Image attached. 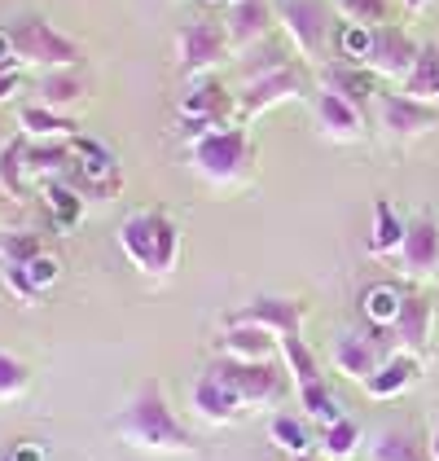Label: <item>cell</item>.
Instances as JSON below:
<instances>
[{"label": "cell", "instance_id": "21", "mask_svg": "<svg viewBox=\"0 0 439 461\" xmlns=\"http://www.w3.org/2000/svg\"><path fill=\"white\" fill-rule=\"evenodd\" d=\"M36 93H40V106L49 110H71L88 97V79L79 75V67H67V71H44L36 79Z\"/></svg>", "mask_w": 439, "mask_h": 461}, {"label": "cell", "instance_id": "10", "mask_svg": "<svg viewBox=\"0 0 439 461\" xmlns=\"http://www.w3.org/2000/svg\"><path fill=\"white\" fill-rule=\"evenodd\" d=\"M211 369L242 395V404H268V400H277L282 387H286L277 360H237V356H220Z\"/></svg>", "mask_w": 439, "mask_h": 461}, {"label": "cell", "instance_id": "41", "mask_svg": "<svg viewBox=\"0 0 439 461\" xmlns=\"http://www.w3.org/2000/svg\"><path fill=\"white\" fill-rule=\"evenodd\" d=\"M18 88H22V71H18V67H0V106L13 102Z\"/></svg>", "mask_w": 439, "mask_h": 461}, {"label": "cell", "instance_id": "33", "mask_svg": "<svg viewBox=\"0 0 439 461\" xmlns=\"http://www.w3.org/2000/svg\"><path fill=\"white\" fill-rule=\"evenodd\" d=\"M36 255H44L40 233H0V268H27Z\"/></svg>", "mask_w": 439, "mask_h": 461}, {"label": "cell", "instance_id": "31", "mask_svg": "<svg viewBox=\"0 0 439 461\" xmlns=\"http://www.w3.org/2000/svg\"><path fill=\"white\" fill-rule=\"evenodd\" d=\"M369 461H426V453L408 430H382L369 448Z\"/></svg>", "mask_w": 439, "mask_h": 461}, {"label": "cell", "instance_id": "30", "mask_svg": "<svg viewBox=\"0 0 439 461\" xmlns=\"http://www.w3.org/2000/svg\"><path fill=\"white\" fill-rule=\"evenodd\" d=\"M400 299H404L400 285L378 282V285H369L365 294H361V308H365V317L373 321L378 330H387V325L396 321V312H400Z\"/></svg>", "mask_w": 439, "mask_h": 461}, {"label": "cell", "instance_id": "16", "mask_svg": "<svg viewBox=\"0 0 439 461\" xmlns=\"http://www.w3.org/2000/svg\"><path fill=\"white\" fill-rule=\"evenodd\" d=\"M224 27H228L233 49L246 53V49H255V44H264V40L273 36V27H277V9H273V0H237V5H228Z\"/></svg>", "mask_w": 439, "mask_h": 461}, {"label": "cell", "instance_id": "1", "mask_svg": "<svg viewBox=\"0 0 439 461\" xmlns=\"http://www.w3.org/2000/svg\"><path fill=\"white\" fill-rule=\"evenodd\" d=\"M114 430L141 453H189L193 448L189 430L176 422V413L163 395V383H154V378L141 383V391L128 400V409L114 418Z\"/></svg>", "mask_w": 439, "mask_h": 461}, {"label": "cell", "instance_id": "34", "mask_svg": "<svg viewBox=\"0 0 439 461\" xmlns=\"http://www.w3.org/2000/svg\"><path fill=\"white\" fill-rule=\"evenodd\" d=\"M334 9L343 23H356V27H387L391 23V0H334Z\"/></svg>", "mask_w": 439, "mask_h": 461}, {"label": "cell", "instance_id": "35", "mask_svg": "<svg viewBox=\"0 0 439 461\" xmlns=\"http://www.w3.org/2000/svg\"><path fill=\"white\" fill-rule=\"evenodd\" d=\"M356 448H361V426L352 422V418H338L334 426H326V435H321L326 461H347Z\"/></svg>", "mask_w": 439, "mask_h": 461}, {"label": "cell", "instance_id": "20", "mask_svg": "<svg viewBox=\"0 0 439 461\" xmlns=\"http://www.w3.org/2000/svg\"><path fill=\"white\" fill-rule=\"evenodd\" d=\"M413 383H417V356H387L365 378V395L369 400H396Z\"/></svg>", "mask_w": 439, "mask_h": 461}, {"label": "cell", "instance_id": "24", "mask_svg": "<svg viewBox=\"0 0 439 461\" xmlns=\"http://www.w3.org/2000/svg\"><path fill=\"white\" fill-rule=\"evenodd\" d=\"M75 167V145L71 141H40L27 145V176H67Z\"/></svg>", "mask_w": 439, "mask_h": 461}, {"label": "cell", "instance_id": "40", "mask_svg": "<svg viewBox=\"0 0 439 461\" xmlns=\"http://www.w3.org/2000/svg\"><path fill=\"white\" fill-rule=\"evenodd\" d=\"M58 273H62V264H58V259H53L49 250H44V255H36V259L27 264V277H31V285H36L40 294H44L49 285L58 282Z\"/></svg>", "mask_w": 439, "mask_h": 461}, {"label": "cell", "instance_id": "8", "mask_svg": "<svg viewBox=\"0 0 439 461\" xmlns=\"http://www.w3.org/2000/svg\"><path fill=\"white\" fill-rule=\"evenodd\" d=\"M303 97H308V71L291 62V67H282V71L251 79V84L237 93V119L251 123L264 110L282 106V102H303Z\"/></svg>", "mask_w": 439, "mask_h": 461}, {"label": "cell", "instance_id": "37", "mask_svg": "<svg viewBox=\"0 0 439 461\" xmlns=\"http://www.w3.org/2000/svg\"><path fill=\"white\" fill-rule=\"evenodd\" d=\"M334 40H338V58H343V62H356V67H365L369 44H373V27H356V23H343Z\"/></svg>", "mask_w": 439, "mask_h": 461}, {"label": "cell", "instance_id": "46", "mask_svg": "<svg viewBox=\"0 0 439 461\" xmlns=\"http://www.w3.org/2000/svg\"><path fill=\"white\" fill-rule=\"evenodd\" d=\"M0 461H13V457H0Z\"/></svg>", "mask_w": 439, "mask_h": 461}, {"label": "cell", "instance_id": "28", "mask_svg": "<svg viewBox=\"0 0 439 461\" xmlns=\"http://www.w3.org/2000/svg\"><path fill=\"white\" fill-rule=\"evenodd\" d=\"M400 93L417 97V102H439V44H422V53H417Z\"/></svg>", "mask_w": 439, "mask_h": 461}, {"label": "cell", "instance_id": "39", "mask_svg": "<svg viewBox=\"0 0 439 461\" xmlns=\"http://www.w3.org/2000/svg\"><path fill=\"white\" fill-rule=\"evenodd\" d=\"M31 387V374H27V365L18 360V356L0 352V400H18L22 391Z\"/></svg>", "mask_w": 439, "mask_h": 461}, {"label": "cell", "instance_id": "6", "mask_svg": "<svg viewBox=\"0 0 439 461\" xmlns=\"http://www.w3.org/2000/svg\"><path fill=\"white\" fill-rule=\"evenodd\" d=\"M233 53V40H228V27L224 23H184L176 32V67H181L184 79H198V75L216 71L220 62Z\"/></svg>", "mask_w": 439, "mask_h": 461}, {"label": "cell", "instance_id": "26", "mask_svg": "<svg viewBox=\"0 0 439 461\" xmlns=\"http://www.w3.org/2000/svg\"><path fill=\"white\" fill-rule=\"evenodd\" d=\"M277 348H282V360H286V369H291L294 387H312V383L326 378L321 365H317V356H312V348L303 343V330H299V334H282Z\"/></svg>", "mask_w": 439, "mask_h": 461}, {"label": "cell", "instance_id": "18", "mask_svg": "<svg viewBox=\"0 0 439 461\" xmlns=\"http://www.w3.org/2000/svg\"><path fill=\"white\" fill-rule=\"evenodd\" d=\"M312 114H317V132H321L326 141L352 145V141H361V132H365V114L352 106V102H343L338 93H329V88L317 93Z\"/></svg>", "mask_w": 439, "mask_h": 461}, {"label": "cell", "instance_id": "23", "mask_svg": "<svg viewBox=\"0 0 439 461\" xmlns=\"http://www.w3.org/2000/svg\"><path fill=\"white\" fill-rule=\"evenodd\" d=\"M18 123H22V132L36 137V141H71V137H79V123L49 106H22L18 110Z\"/></svg>", "mask_w": 439, "mask_h": 461}, {"label": "cell", "instance_id": "43", "mask_svg": "<svg viewBox=\"0 0 439 461\" xmlns=\"http://www.w3.org/2000/svg\"><path fill=\"white\" fill-rule=\"evenodd\" d=\"M431 457L439 461V430H435V435H431Z\"/></svg>", "mask_w": 439, "mask_h": 461}, {"label": "cell", "instance_id": "17", "mask_svg": "<svg viewBox=\"0 0 439 461\" xmlns=\"http://www.w3.org/2000/svg\"><path fill=\"white\" fill-rule=\"evenodd\" d=\"M321 88L338 93L343 102H352L365 119L373 110V102H378V75L369 67H356V62H326L321 67Z\"/></svg>", "mask_w": 439, "mask_h": 461}, {"label": "cell", "instance_id": "2", "mask_svg": "<svg viewBox=\"0 0 439 461\" xmlns=\"http://www.w3.org/2000/svg\"><path fill=\"white\" fill-rule=\"evenodd\" d=\"M119 247L146 277H167L181 259V229L167 212H137L119 224Z\"/></svg>", "mask_w": 439, "mask_h": 461}, {"label": "cell", "instance_id": "19", "mask_svg": "<svg viewBox=\"0 0 439 461\" xmlns=\"http://www.w3.org/2000/svg\"><path fill=\"white\" fill-rule=\"evenodd\" d=\"M193 409H198L207 422H233V418L242 413V395L207 365V374L193 383Z\"/></svg>", "mask_w": 439, "mask_h": 461}, {"label": "cell", "instance_id": "22", "mask_svg": "<svg viewBox=\"0 0 439 461\" xmlns=\"http://www.w3.org/2000/svg\"><path fill=\"white\" fill-rule=\"evenodd\" d=\"M277 348V334L264 330V325H224V356H237V360H273Z\"/></svg>", "mask_w": 439, "mask_h": 461}, {"label": "cell", "instance_id": "45", "mask_svg": "<svg viewBox=\"0 0 439 461\" xmlns=\"http://www.w3.org/2000/svg\"><path fill=\"white\" fill-rule=\"evenodd\" d=\"M294 461H308V457H294Z\"/></svg>", "mask_w": 439, "mask_h": 461}, {"label": "cell", "instance_id": "27", "mask_svg": "<svg viewBox=\"0 0 439 461\" xmlns=\"http://www.w3.org/2000/svg\"><path fill=\"white\" fill-rule=\"evenodd\" d=\"M27 132L0 145V189L9 198H27Z\"/></svg>", "mask_w": 439, "mask_h": 461}, {"label": "cell", "instance_id": "38", "mask_svg": "<svg viewBox=\"0 0 439 461\" xmlns=\"http://www.w3.org/2000/svg\"><path fill=\"white\" fill-rule=\"evenodd\" d=\"M40 185H44V198H49V207L58 212V220H62V224H75V220H79V194H75L62 176H49V180H40Z\"/></svg>", "mask_w": 439, "mask_h": 461}, {"label": "cell", "instance_id": "14", "mask_svg": "<svg viewBox=\"0 0 439 461\" xmlns=\"http://www.w3.org/2000/svg\"><path fill=\"white\" fill-rule=\"evenodd\" d=\"M431 325H435V308H431V299H426V294H417V290H404L400 312H396V321L387 325V339H391V343H400V348H408L413 356H422L426 348H431Z\"/></svg>", "mask_w": 439, "mask_h": 461}, {"label": "cell", "instance_id": "3", "mask_svg": "<svg viewBox=\"0 0 439 461\" xmlns=\"http://www.w3.org/2000/svg\"><path fill=\"white\" fill-rule=\"evenodd\" d=\"M9 36V53L18 67H36V71H67L84 62V49L71 36H62L44 14H22L4 27Z\"/></svg>", "mask_w": 439, "mask_h": 461}, {"label": "cell", "instance_id": "12", "mask_svg": "<svg viewBox=\"0 0 439 461\" xmlns=\"http://www.w3.org/2000/svg\"><path fill=\"white\" fill-rule=\"evenodd\" d=\"M303 317H308V303H303V299H291V294H259L251 303H242L237 312H228V325H264V330H273V334L282 339V334H299V330H303Z\"/></svg>", "mask_w": 439, "mask_h": 461}, {"label": "cell", "instance_id": "44", "mask_svg": "<svg viewBox=\"0 0 439 461\" xmlns=\"http://www.w3.org/2000/svg\"><path fill=\"white\" fill-rule=\"evenodd\" d=\"M4 141H9V137H4V123H0V145H4Z\"/></svg>", "mask_w": 439, "mask_h": 461}, {"label": "cell", "instance_id": "5", "mask_svg": "<svg viewBox=\"0 0 439 461\" xmlns=\"http://www.w3.org/2000/svg\"><path fill=\"white\" fill-rule=\"evenodd\" d=\"M273 9H277V27L291 36L294 53L321 67L334 44V18H338L334 0H273Z\"/></svg>", "mask_w": 439, "mask_h": 461}, {"label": "cell", "instance_id": "32", "mask_svg": "<svg viewBox=\"0 0 439 461\" xmlns=\"http://www.w3.org/2000/svg\"><path fill=\"white\" fill-rule=\"evenodd\" d=\"M268 435H273V444L282 448V453H291V457H308L312 453V435H308V426L291 418V413H277L273 426H268Z\"/></svg>", "mask_w": 439, "mask_h": 461}, {"label": "cell", "instance_id": "15", "mask_svg": "<svg viewBox=\"0 0 439 461\" xmlns=\"http://www.w3.org/2000/svg\"><path fill=\"white\" fill-rule=\"evenodd\" d=\"M329 360H334V369H338L343 378L365 383L369 374L387 360V356H382V330H378V334H338L334 348H329Z\"/></svg>", "mask_w": 439, "mask_h": 461}, {"label": "cell", "instance_id": "29", "mask_svg": "<svg viewBox=\"0 0 439 461\" xmlns=\"http://www.w3.org/2000/svg\"><path fill=\"white\" fill-rule=\"evenodd\" d=\"M282 67H291V49H282V44H255V49H246L242 58H237V71H242V79L251 84V79H259V75H273L282 71Z\"/></svg>", "mask_w": 439, "mask_h": 461}, {"label": "cell", "instance_id": "47", "mask_svg": "<svg viewBox=\"0 0 439 461\" xmlns=\"http://www.w3.org/2000/svg\"><path fill=\"white\" fill-rule=\"evenodd\" d=\"M435 106H439V102H435Z\"/></svg>", "mask_w": 439, "mask_h": 461}, {"label": "cell", "instance_id": "4", "mask_svg": "<svg viewBox=\"0 0 439 461\" xmlns=\"http://www.w3.org/2000/svg\"><path fill=\"white\" fill-rule=\"evenodd\" d=\"M255 158V141L246 132V123H224L216 132L189 141V163L207 185H237L251 172Z\"/></svg>", "mask_w": 439, "mask_h": 461}, {"label": "cell", "instance_id": "42", "mask_svg": "<svg viewBox=\"0 0 439 461\" xmlns=\"http://www.w3.org/2000/svg\"><path fill=\"white\" fill-rule=\"evenodd\" d=\"M404 9H408V14H422V9H426V5H431V0H400Z\"/></svg>", "mask_w": 439, "mask_h": 461}, {"label": "cell", "instance_id": "7", "mask_svg": "<svg viewBox=\"0 0 439 461\" xmlns=\"http://www.w3.org/2000/svg\"><path fill=\"white\" fill-rule=\"evenodd\" d=\"M237 110V97L220 84V79H202L184 93L181 102V137L184 141H198L207 132H216L228 123V114Z\"/></svg>", "mask_w": 439, "mask_h": 461}, {"label": "cell", "instance_id": "9", "mask_svg": "<svg viewBox=\"0 0 439 461\" xmlns=\"http://www.w3.org/2000/svg\"><path fill=\"white\" fill-rule=\"evenodd\" d=\"M373 110H378V128L391 141H413V137H426L431 128H439L435 102H417L408 93H378Z\"/></svg>", "mask_w": 439, "mask_h": 461}, {"label": "cell", "instance_id": "36", "mask_svg": "<svg viewBox=\"0 0 439 461\" xmlns=\"http://www.w3.org/2000/svg\"><path fill=\"white\" fill-rule=\"evenodd\" d=\"M299 404H303V413H308L312 422H321V426H334L338 418H343V409H338L334 391L326 387V378L312 383V387H299Z\"/></svg>", "mask_w": 439, "mask_h": 461}, {"label": "cell", "instance_id": "13", "mask_svg": "<svg viewBox=\"0 0 439 461\" xmlns=\"http://www.w3.org/2000/svg\"><path fill=\"white\" fill-rule=\"evenodd\" d=\"M396 255H400L404 277H417V282L435 277V268H439V224L431 220V215H413Z\"/></svg>", "mask_w": 439, "mask_h": 461}, {"label": "cell", "instance_id": "25", "mask_svg": "<svg viewBox=\"0 0 439 461\" xmlns=\"http://www.w3.org/2000/svg\"><path fill=\"white\" fill-rule=\"evenodd\" d=\"M404 229H408V220L396 215L391 207V198H378L373 203V233H369V255H396L404 242Z\"/></svg>", "mask_w": 439, "mask_h": 461}, {"label": "cell", "instance_id": "11", "mask_svg": "<svg viewBox=\"0 0 439 461\" xmlns=\"http://www.w3.org/2000/svg\"><path fill=\"white\" fill-rule=\"evenodd\" d=\"M417 53H422V44L408 36L404 27H396V23H387V27H373V44H369V58L365 67L378 79H408V71H413V62H417Z\"/></svg>", "mask_w": 439, "mask_h": 461}]
</instances>
